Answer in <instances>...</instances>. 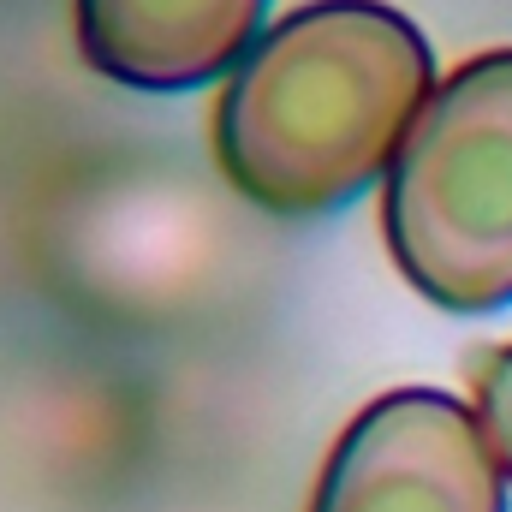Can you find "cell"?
I'll return each instance as SVG.
<instances>
[{
  "label": "cell",
  "instance_id": "4",
  "mask_svg": "<svg viewBox=\"0 0 512 512\" xmlns=\"http://www.w3.org/2000/svg\"><path fill=\"white\" fill-rule=\"evenodd\" d=\"M268 18L274 0H72L84 66L143 96L221 84Z\"/></svg>",
  "mask_w": 512,
  "mask_h": 512
},
{
  "label": "cell",
  "instance_id": "1",
  "mask_svg": "<svg viewBox=\"0 0 512 512\" xmlns=\"http://www.w3.org/2000/svg\"><path fill=\"white\" fill-rule=\"evenodd\" d=\"M435 90V48L387 0H304L262 24L215 90L221 179L274 221H322L387 179Z\"/></svg>",
  "mask_w": 512,
  "mask_h": 512
},
{
  "label": "cell",
  "instance_id": "5",
  "mask_svg": "<svg viewBox=\"0 0 512 512\" xmlns=\"http://www.w3.org/2000/svg\"><path fill=\"white\" fill-rule=\"evenodd\" d=\"M471 411H477V423H483V435H489V447H495V459H501V471H507V483H512V346H501L483 364Z\"/></svg>",
  "mask_w": 512,
  "mask_h": 512
},
{
  "label": "cell",
  "instance_id": "3",
  "mask_svg": "<svg viewBox=\"0 0 512 512\" xmlns=\"http://www.w3.org/2000/svg\"><path fill=\"white\" fill-rule=\"evenodd\" d=\"M310 512H507V471L465 399L393 387L328 447Z\"/></svg>",
  "mask_w": 512,
  "mask_h": 512
},
{
  "label": "cell",
  "instance_id": "2",
  "mask_svg": "<svg viewBox=\"0 0 512 512\" xmlns=\"http://www.w3.org/2000/svg\"><path fill=\"white\" fill-rule=\"evenodd\" d=\"M382 239L423 304L447 316L512 304V48L435 78L387 161Z\"/></svg>",
  "mask_w": 512,
  "mask_h": 512
}]
</instances>
